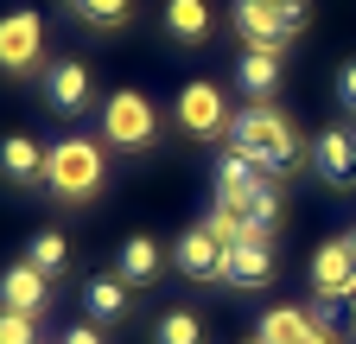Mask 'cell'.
Here are the masks:
<instances>
[{
    "label": "cell",
    "instance_id": "obj_1",
    "mask_svg": "<svg viewBox=\"0 0 356 344\" xmlns=\"http://www.w3.org/2000/svg\"><path fill=\"white\" fill-rule=\"evenodd\" d=\"M229 147L248 153L267 179H286V172L299 166V127H293V115L274 109V102H248V109L229 121Z\"/></svg>",
    "mask_w": 356,
    "mask_h": 344
},
{
    "label": "cell",
    "instance_id": "obj_2",
    "mask_svg": "<svg viewBox=\"0 0 356 344\" xmlns=\"http://www.w3.org/2000/svg\"><path fill=\"white\" fill-rule=\"evenodd\" d=\"M102 185H108V159H102V147L89 141V134H70V141L51 147V179H44L51 198L89 204V198H102Z\"/></svg>",
    "mask_w": 356,
    "mask_h": 344
},
{
    "label": "cell",
    "instance_id": "obj_3",
    "mask_svg": "<svg viewBox=\"0 0 356 344\" xmlns=\"http://www.w3.org/2000/svg\"><path fill=\"white\" fill-rule=\"evenodd\" d=\"M102 141L115 153H147L159 141V109L147 102V90H115L102 102Z\"/></svg>",
    "mask_w": 356,
    "mask_h": 344
},
{
    "label": "cell",
    "instance_id": "obj_4",
    "mask_svg": "<svg viewBox=\"0 0 356 344\" xmlns=\"http://www.w3.org/2000/svg\"><path fill=\"white\" fill-rule=\"evenodd\" d=\"M172 121H178V134H191V141H216V134H229V121H236V115H229L222 83L197 77V83H185V90H178Z\"/></svg>",
    "mask_w": 356,
    "mask_h": 344
},
{
    "label": "cell",
    "instance_id": "obj_5",
    "mask_svg": "<svg viewBox=\"0 0 356 344\" xmlns=\"http://www.w3.org/2000/svg\"><path fill=\"white\" fill-rule=\"evenodd\" d=\"M38 58H44V19L32 7L7 13L0 19V77H32Z\"/></svg>",
    "mask_w": 356,
    "mask_h": 344
},
{
    "label": "cell",
    "instance_id": "obj_6",
    "mask_svg": "<svg viewBox=\"0 0 356 344\" xmlns=\"http://www.w3.org/2000/svg\"><path fill=\"white\" fill-rule=\"evenodd\" d=\"M44 102H51L58 115H83L89 102H96V70H89V58H51L44 64Z\"/></svg>",
    "mask_w": 356,
    "mask_h": 344
},
{
    "label": "cell",
    "instance_id": "obj_7",
    "mask_svg": "<svg viewBox=\"0 0 356 344\" xmlns=\"http://www.w3.org/2000/svg\"><path fill=\"white\" fill-rule=\"evenodd\" d=\"M312 172H318V179L331 185V191H350L356 185V134L343 121H331V127H318V134H312Z\"/></svg>",
    "mask_w": 356,
    "mask_h": 344
},
{
    "label": "cell",
    "instance_id": "obj_8",
    "mask_svg": "<svg viewBox=\"0 0 356 344\" xmlns=\"http://www.w3.org/2000/svg\"><path fill=\"white\" fill-rule=\"evenodd\" d=\"M274 242L267 236H242L236 249H222V287H242V293H254V287H267L274 281Z\"/></svg>",
    "mask_w": 356,
    "mask_h": 344
},
{
    "label": "cell",
    "instance_id": "obj_9",
    "mask_svg": "<svg viewBox=\"0 0 356 344\" xmlns=\"http://www.w3.org/2000/svg\"><path fill=\"white\" fill-rule=\"evenodd\" d=\"M350 287H356V249L350 236H331L312 255V299H350Z\"/></svg>",
    "mask_w": 356,
    "mask_h": 344
},
{
    "label": "cell",
    "instance_id": "obj_10",
    "mask_svg": "<svg viewBox=\"0 0 356 344\" xmlns=\"http://www.w3.org/2000/svg\"><path fill=\"white\" fill-rule=\"evenodd\" d=\"M0 179L19 185V191L44 185V179H51V147H38L32 134H7V141H0Z\"/></svg>",
    "mask_w": 356,
    "mask_h": 344
},
{
    "label": "cell",
    "instance_id": "obj_11",
    "mask_svg": "<svg viewBox=\"0 0 356 344\" xmlns=\"http://www.w3.org/2000/svg\"><path fill=\"white\" fill-rule=\"evenodd\" d=\"M51 306V281H44L32 262H13L0 268V313H26V319H44Z\"/></svg>",
    "mask_w": 356,
    "mask_h": 344
},
{
    "label": "cell",
    "instance_id": "obj_12",
    "mask_svg": "<svg viewBox=\"0 0 356 344\" xmlns=\"http://www.w3.org/2000/svg\"><path fill=\"white\" fill-rule=\"evenodd\" d=\"M229 19H236V32H242V52H280L286 58V26H280V7H261V0H236L229 7Z\"/></svg>",
    "mask_w": 356,
    "mask_h": 344
},
{
    "label": "cell",
    "instance_id": "obj_13",
    "mask_svg": "<svg viewBox=\"0 0 356 344\" xmlns=\"http://www.w3.org/2000/svg\"><path fill=\"white\" fill-rule=\"evenodd\" d=\"M172 268L185 274V281H222V242L204 224H191L185 236L172 242Z\"/></svg>",
    "mask_w": 356,
    "mask_h": 344
},
{
    "label": "cell",
    "instance_id": "obj_14",
    "mask_svg": "<svg viewBox=\"0 0 356 344\" xmlns=\"http://www.w3.org/2000/svg\"><path fill=\"white\" fill-rule=\"evenodd\" d=\"M267 185V172L248 159V153H236V147H222V159H216V204H248L254 191Z\"/></svg>",
    "mask_w": 356,
    "mask_h": 344
},
{
    "label": "cell",
    "instance_id": "obj_15",
    "mask_svg": "<svg viewBox=\"0 0 356 344\" xmlns=\"http://www.w3.org/2000/svg\"><path fill=\"white\" fill-rule=\"evenodd\" d=\"M127 306H134V287L121 274H89L83 281V313H89V325H115V319H127Z\"/></svg>",
    "mask_w": 356,
    "mask_h": 344
},
{
    "label": "cell",
    "instance_id": "obj_16",
    "mask_svg": "<svg viewBox=\"0 0 356 344\" xmlns=\"http://www.w3.org/2000/svg\"><path fill=\"white\" fill-rule=\"evenodd\" d=\"M115 274H121L127 287H153V281L165 274V249H159L153 236H127L121 255H115Z\"/></svg>",
    "mask_w": 356,
    "mask_h": 344
},
{
    "label": "cell",
    "instance_id": "obj_17",
    "mask_svg": "<svg viewBox=\"0 0 356 344\" xmlns=\"http://www.w3.org/2000/svg\"><path fill=\"white\" fill-rule=\"evenodd\" d=\"M236 90L248 102H274V90H280V52H242L236 58Z\"/></svg>",
    "mask_w": 356,
    "mask_h": 344
},
{
    "label": "cell",
    "instance_id": "obj_18",
    "mask_svg": "<svg viewBox=\"0 0 356 344\" xmlns=\"http://www.w3.org/2000/svg\"><path fill=\"white\" fill-rule=\"evenodd\" d=\"M159 26H165L172 45H204V38H210V7H204V0H165Z\"/></svg>",
    "mask_w": 356,
    "mask_h": 344
},
{
    "label": "cell",
    "instance_id": "obj_19",
    "mask_svg": "<svg viewBox=\"0 0 356 344\" xmlns=\"http://www.w3.org/2000/svg\"><path fill=\"white\" fill-rule=\"evenodd\" d=\"M242 224H248V236H267L274 242L280 236V224H286V198H280V179H267L248 204H242Z\"/></svg>",
    "mask_w": 356,
    "mask_h": 344
},
{
    "label": "cell",
    "instance_id": "obj_20",
    "mask_svg": "<svg viewBox=\"0 0 356 344\" xmlns=\"http://www.w3.org/2000/svg\"><path fill=\"white\" fill-rule=\"evenodd\" d=\"M76 26H96V32H127L134 26V0H64Z\"/></svg>",
    "mask_w": 356,
    "mask_h": 344
},
{
    "label": "cell",
    "instance_id": "obj_21",
    "mask_svg": "<svg viewBox=\"0 0 356 344\" xmlns=\"http://www.w3.org/2000/svg\"><path fill=\"white\" fill-rule=\"evenodd\" d=\"M305 338H312V313H299V306H274L254 331V344H305Z\"/></svg>",
    "mask_w": 356,
    "mask_h": 344
},
{
    "label": "cell",
    "instance_id": "obj_22",
    "mask_svg": "<svg viewBox=\"0 0 356 344\" xmlns=\"http://www.w3.org/2000/svg\"><path fill=\"white\" fill-rule=\"evenodd\" d=\"M26 262H32L44 281H58V274L70 268V242H64V230H38V236L26 242Z\"/></svg>",
    "mask_w": 356,
    "mask_h": 344
},
{
    "label": "cell",
    "instance_id": "obj_23",
    "mask_svg": "<svg viewBox=\"0 0 356 344\" xmlns=\"http://www.w3.org/2000/svg\"><path fill=\"white\" fill-rule=\"evenodd\" d=\"M153 344H204V319L191 306H165L153 325Z\"/></svg>",
    "mask_w": 356,
    "mask_h": 344
},
{
    "label": "cell",
    "instance_id": "obj_24",
    "mask_svg": "<svg viewBox=\"0 0 356 344\" xmlns=\"http://www.w3.org/2000/svg\"><path fill=\"white\" fill-rule=\"evenodd\" d=\"M204 230L222 242V249H236L242 236H248V224H242V210L236 204H210V217H204Z\"/></svg>",
    "mask_w": 356,
    "mask_h": 344
},
{
    "label": "cell",
    "instance_id": "obj_25",
    "mask_svg": "<svg viewBox=\"0 0 356 344\" xmlns=\"http://www.w3.org/2000/svg\"><path fill=\"white\" fill-rule=\"evenodd\" d=\"M0 344H38V319H26V313H0Z\"/></svg>",
    "mask_w": 356,
    "mask_h": 344
},
{
    "label": "cell",
    "instance_id": "obj_26",
    "mask_svg": "<svg viewBox=\"0 0 356 344\" xmlns=\"http://www.w3.org/2000/svg\"><path fill=\"white\" fill-rule=\"evenodd\" d=\"M280 26H286V38H299V32L312 26V7H305V0H293V7H280Z\"/></svg>",
    "mask_w": 356,
    "mask_h": 344
},
{
    "label": "cell",
    "instance_id": "obj_27",
    "mask_svg": "<svg viewBox=\"0 0 356 344\" xmlns=\"http://www.w3.org/2000/svg\"><path fill=\"white\" fill-rule=\"evenodd\" d=\"M337 96L350 102V115H356V58L350 64H337Z\"/></svg>",
    "mask_w": 356,
    "mask_h": 344
},
{
    "label": "cell",
    "instance_id": "obj_28",
    "mask_svg": "<svg viewBox=\"0 0 356 344\" xmlns=\"http://www.w3.org/2000/svg\"><path fill=\"white\" fill-rule=\"evenodd\" d=\"M64 344H102V331L83 319V325H70V331H64Z\"/></svg>",
    "mask_w": 356,
    "mask_h": 344
},
{
    "label": "cell",
    "instance_id": "obj_29",
    "mask_svg": "<svg viewBox=\"0 0 356 344\" xmlns=\"http://www.w3.org/2000/svg\"><path fill=\"white\" fill-rule=\"evenodd\" d=\"M350 325H356V287H350Z\"/></svg>",
    "mask_w": 356,
    "mask_h": 344
},
{
    "label": "cell",
    "instance_id": "obj_30",
    "mask_svg": "<svg viewBox=\"0 0 356 344\" xmlns=\"http://www.w3.org/2000/svg\"><path fill=\"white\" fill-rule=\"evenodd\" d=\"M261 7H293V0H261Z\"/></svg>",
    "mask_w": 356,
    "mask_h": 344
},
{
    "label": "cell",
    "instance_id": "obj_31",
    "mask_svg": "<svg viewBox=\"0 0 356 344\" xmlns=\"http://www.w3.org/2000/svg\"><path fill=\"white\" fill-rule=\"evenodd\" d=\"M350 249H356V230H350Z\"/></svg>",
    "mask_w": 356,
    "mask_h": 344
}]
</instances>
